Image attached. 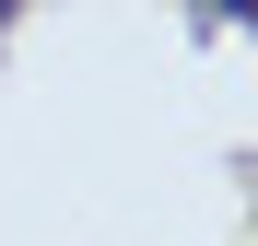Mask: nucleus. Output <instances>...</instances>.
<instances>
[{"instance_id":"1","label":"nucleus","mask_w":258,"mask_h":246,"mask_svg":"<svg viewBox=\"0 0 258 246\" xmlns=\"http://www.w3.org/2000/svg\"><path fill=\"white\" fill-rule=\"evenodd\" d=\"M200 12H258V0H200Z\"/></svg>"}]
</instances>
